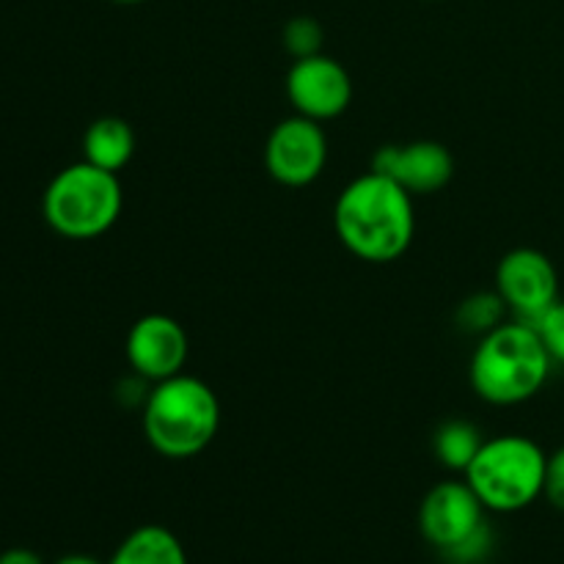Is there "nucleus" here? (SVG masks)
<instances>
[{
    "instance_id": "423d86ee",
    "label": "nucleus",
    "mask_w": 564,
    "mask_h": 564,
    "mask_svg": "<svg viewBox=\"0 0 564 564\" xmlns=\"http://www.w3.org/2000/svg\"><path fill=\"white\" fill-rule=\"evenodd\" d=\"M496 292L505 297L516 319L538 325V319L560 301V275L543 251L516 248L496 268Z\"/></svg>"
},
{
    "instance_id": "a211bd4d",
    "label": "nucleus",
    "mask_w": 564,
    "mask_h": 564,
    "mask_svg": "<svg viewBox=\"0 0 564 564\" xmlns=\"http://www.w3.org/2000/svg\"><path fill=\"white\" fill-rule=\"evenodd\" d=\"M488 551H490V532H488V527H485V529H479L474 538H468L466 543H460L457 549L446 551V556H449L455 564H477L488 556Z\"/></svg>"
},
{
    "instance_id": "f257e3e1",
    "label": "nucleus",
    "mask_w": 564,
    "mask_h": 564,
    "mask_svg": "<svg viewBox=\"0 0 564 564\" xmlns=\"http://www.w3.org/2000/svg\"><path fill=\"white\" fill-rule=\"evenodd\" d=\"M334 226L352 257L372 264L400 259L416 235V207L405 187L369 171L339 193Z\"/></svg>"
},
{
    "instance_id": "9d476101",
    "label": "nucleus",
    "mask_w": 564,
    "mask_h": 564,
    "mask_svg": "<svg viewBox=\"0 0 564 564\" xmlns=\"http://www.w3.org/2000/svg\"><path fill=\"white\" fill-rule=\"evenodd\" d=\"M127 361L138 378L160 383L182 372L187 361V334L169 314H147L127 336Z\"/></svg>"
},
{
    "instance_id": "f3484780",
    "label": "nucleus",
    "mask_w": 564,
    "mask_h": 564,
    "mask_svg": "<svg viewBox=\"0 0 564 564\" xmlns=\"http://www.w3.org/2000/svg\"><path fill=\"white\" fill-rule=\"evenodd\" d=\"M534 328H538V334L543 336L551 358L564 364V301H556L554 306H551L549 312L538 319V325H534Z\"/></svg>"
},
{
    "instance_id": "2eb2a0df",
    "label": "nucleus",
    "mask_w": 564,
    "mask_h": 564,
    "mask_svg": "<svg viewBox=\"0 0 564 564\" xmlns=\"http://www.w3.org/2000/svg\"><path fill=\"white\" fill-rule=\"evenodd\" d=\"M507 312H510V306H507L499 292H477V295L466 297L460 303V308H457V323L468 334L485 336L499 328V325H505Z\"/></svg>"
},
{
    "instance_id": "39448f33",
    "label": "nucleus",
    "mask_w": 564,
    "mask_h": 564,
    "mask_svg": "<svg viewBox=\"0 0 564 564\" xmlns=\"http://www.w3.org/2000/svg\"><path fill=\"white\" fill-rule=\"evenodd\" d=\"M549 457L527 435L488 438L466 468V482L494 512H518L543 496Z\"/></svg>"
},
{
    "instance_id": "1a4fd4ad",
    "label": "nucleus",
    "mask_w": 564,
    "mask_h": 564,
    "mask_svg": "<svg viewBox=\"0 0 564 564\" xmlns=\"http://www.w3.org/2000/svg\"><path fill=\"white\" fill-rule=\"evenodd\" d=\"M419 527L422 534L446 554L466 543L468 538L485 529V505L474 494L468 482H438L422 501L419 510Z\"/></svg>"
},
{
    "instance_id": "412c9836",
    "label": "nucleus",
    "mask_w": 564,
    "mask_h": 564,
    "mask_svg": "<svg viewBox=\"0 0 564 564\" xmlns=\"http://www.w3.org/2000/svg\"><path fill=\"white\" fill-rule=\"evenodd\" d=\"M55 564H102V562L94 560V556H88V554H69V556H61Z\"/></svg>"
},
{
    "instance_id": "6ab92c4d",
    "label": "nucleus",
    "mask_w": 564,
    "mask_h": 564,
    "mask_svg": "<svg viewBox=\"0 0 564 564\" xmlns=\"http://www.w3.org/2000/svg\"><path fill=\"white\" fill-rule=\"evenodd\" d=\"M545 496L556 510H564V449L549 457V471H545Z\"/></svg>"
},
{
    "instance_id": "aec40b11",
    "label": "nucleus",
    "mask_w": 564,
    "mask_h": 564,
    "mask_svg": "<svg viewBox=\"0 0 564 564\" xmlns=\"http://www.w3.org/2000/svg\"><path fill=\"white\" fill-rule=\"evenodd\" d=\"M0 564H44L42 556L28 549H11L0 554Z\"/></svg>"
},
{
    "instance_id": "dca6fc26",
    "label": "nucleus",
    "mask_w": 564,
    "mask_h": 564,
    "mask_svg": "<svg viewBox=\"0 0 564 564\" xmlns=\"http://www.w3.org/2000/svg\"><path fill=\"white\" fill-rule=\"evenodd\" d=\"M284 44L295 55V61L317 55L319 47H323V28L312 17H295L292 22H286Z\"/></svg>"
},
{
    "instance_id": "f8f14e48",
    "label": "nucleus",
    "mask_w": 564,
    "mask_h": 564,
    "mask_svg": "<svg viewBox=\"0 0 564 564\" xmlns=\"http://www.w3.org/2000/svg\"><path fill=\"white\" fill-rule=\"evenodd\" d=\"M135 154V132L119 116H102L83 135V160L119 174Z\"/></svg>"
},
{
    "instance_id": "f03ea898",
    "label": "nucleus",
    "mask_w": 564,
    "mask_h": 564,
    "mask_svg": "<svg viewBox=\"0 0 564 564\" xmlns=\"http://www.w3.org/2000/svg\"><path fill=\"white\" fill-rule=\"evenodd\" d=\"M551 352L534 325L505 323L479 336L471 356V389L490 405H521L545 386Z\"/></svg>"
},
{
    "instance_id": "6e6552de",
    "label": "nucleus",
    "mask_w": 564,
    "mask_h": 564,
    "mask_svg": "<svg viewBox=\"0 0 564 564\" xmlns=\"http://www.w3.org/2000/svg\"><path fill=\"white\" fill-rule=\"evenodd\" d=\"M286 97L297 116L314 121H330L345 113L352 102L350 72L336 58L317 53L297 58L286 75Z\"/></svg>"
},
{
    "instance_id": "9b49d317",
    "label": "nucleus",
    "mask_w": 564,
    "mask_h": 564,
    "mask_svg": "<svg viewBox=\"0 0 564 564\" xmlns=\"http://www.w3.org/2000/svg\"><path fill=\"white\" fill-rule=\"evenodd\" d=\"M372 171L389 176L411 196H427L449 185L455 160L449 149L435 141H413L405 147H383L375 152Z\"/></svg>"
},
{
    "instance_id": "ddd939ff",
    "label": "nucleus",
    "mask_w": 564,
    "mask_h": 564,
    "mask_svg": "<svg viewBox=\"0 0 564 564\" xmlns=\"http://www.w3.org/2000/svg\"><path fill=\"white\" fill-rule=\"evenodd\" d=\"M108 564H187V554L171 529L149 523L127 534Z\"/></svg>"
},
{
    "instance_id": "4be33fe9",
    "label": "nucleus",
    "mask_w": 564,
    "mask_h": 564,
    "mask_svg": "<svg viewBox=\"0 0 564 564\" xmlns=\"http://www.w3.org/2000/svg\"><path fill=\"white\" fill-rule=\"evenodd\" d=\"M113 3H124V6H132V3H143V0H113Z\"/></svg>"
},
{
    "instance_id": "7ed1b4c3",
    "label": "nucleus",
    "mask_w": 564,
    "mask_h": 564,
    "mask_svg": "<svg viewBox=\"0 0 564 564\" xmlns=\"http://www.w3.org/2000/svg\"><path fill=\"white\" fill-rule=\"evenodd\" d=\"M220 430L218 394L193 375H174L152 383L143 402V435L149 446L171 460L196 457Z\"/></svg>"
},
{
    "instance_id": "0eeeda50",
    "label": "nucleus",
    "mask_w": 564,
    "mask_h": 564,
    "mask_svg": "<svg viewBox=\"0 0 564 564\" xmlns=\"http://www.w3.org/2000/svg\"><path fill=\"white\" fill-rule=\"evenodd\" d=\"M270 176L286 187H306L328 163V135L323 124L306 116H292L275 124L264 147Z\"/></svg>"
},
{
    "instance_id": "20e7f679",
    "label": "nucleus",
    "mask_w": 564,
    "mask_h": 564,
    "mask_svg": "<svg viewBox=\"0 0 564 564\" xmlns=\"http://www.w3.org/2000/svg\"><path fill=\"white\" fill-rule=\"evenodd\" d=\"M121 204L119 176L80 160L53 176L44 191L42 213L50 229L66 240H94L119 220Z\"/></svg>"
},
{
    "instance_id": "4468645a",
    "label": "nucleus",
    "mask_w": 564,
    "mask_h": 564,
    "mask_svg": "<svg viewBox=\"0 0 564 564\" xmlns=\"http://www.w3.org/2000/svg\"><path fill=\"white\" fill-rule=\"evenodd\" d=\"M485 438L471 422H463V419H452V422L441 424L438 433H435V455L444 463L449 471H463L471 466L477 452L482 449Z\"/></svg>"
}]
</instances>
